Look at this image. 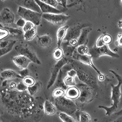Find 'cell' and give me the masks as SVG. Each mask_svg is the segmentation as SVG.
I'll use <instances>...</instances> for the list:
<instances>
[{"label": "cell", "mask_w": 122, "mask_h": 122, "mask_svg": "<svg viewBox=\"0 0 122 122\" xmlns=\"http://www.w3.org/2000/svg\"><path fill=\"white\" fill-rule=\"evenodd\" d=\"M79 87L80 89V95L78 98L81 103H86L90 102V99L93 100L91 95L93 89L85 84H80Z\"/></svg>", "instance_id": "obj_11"}, {"label": "cell", "mask_w": 122, "mask_h": 122, "mask_svg": "<svg viewBox=\"0 0 122 122\" xmlns=\"http://www.w3.org/2000/svg\"><path fill=\"white\" fill-rule=\"evenodd\" d=\"M64 82L66 86H73L76 85L74 78L70 77L69 76H66L64 79Z\"/></svg>", "instance_id": "obj_30"}, {"label": "cell", "mask_w": 122, "mask_h": 122, "mask_svg": "<svg viewBox=\"0 0 122 122\" xmlns=\"http://www.w3.org/2000/svg\"><path fill=\"white\" fill-rule=\"evenodd\" d=\"M10 43H9L8 41H1L0 44V48H3L6 47Z\"/></svg>", "instance_id": "obj_44"}, {"label": "cell", "mask_w": 122, "mask_h": 122, "mask_svg": "<svg viewBox=\"0 0 122 122\" xmlns=\"http://www.w3.org/2000/svg\"><path fill=\"white\" fill-rule=\"evenodd\" d=\"M118 26H119L120 28L122 29V20H121V21H119L118 22Z\"/></svg>", "instance_id": "obj_47"}, {"label": "cell", "mask_w": 122, "mask_h": 122, "mask_svg": "<svg viewBox=\"0 0 122 122\" xmlns=\"http://www.w3.org/2000/svg\"><path fill=\"white\" fill-rule=\"evenodd\" d=\"M89 54L92 56V59L96 60L102 56H109L114 58H119L120 56L118 54L112 51L109 48L108 45H105L101 47H97L94 46L89 49Z\"/></svg>", "instance_id": "obj_6"}, {"label": "cell", "mask_w": 122, "mask_h": 122, "mask_svg": "<svg viewBox=\"0 0 122 122\" xmlns=\"http://www.w3.org/2000/svg\"><path fill=\"white\" fill-rule=\"evenodd\" d=\"M42 83L40 81H38L33 85L28 86L27 90L29 91L30 95L33 96L39 92V91L42 88Z\"/></svg>", "instance_id": "obj_23"}, {"label": "cell", "mask_w": 122, "mask_h": 122, "mask_svg": "<svg viewBox=\"0 0 122 122\" xmlns=\"http://www.w3.org/2000/svg\"><path fill=\"white\" fill-rule=\"evenodd\" d=\"M98 79L100 81H101V82H103V81H104L106 79V77L104 74H101L100 75H99Z\"/></svg>", "instance_id": "obj_45"}, {"label": "cell", "mask_w": 122, "mask_h": 122, "mask_svg": "<svg viewBox=\"0 0 122 122\" xmlns=\"http://www.w3.org/2000/svg\"><path fill=\"white\" fill-rule=\"evenodd\" d=\"M65 94V90L64 89L61 88H57L53 92V97L55 98L60 97L64 96Z\"/></svg>", "instance_id": "obj_32"}, {"label": "cell", "mask_w": 122, "mask_h": 122, "mask_svg": "<svg viewBox=\"0 0 122 122\" xmlns=\"http://www.w3.org/2000/svg\"><path fill=\"white\" fill-rule=\"evenodd\" d=\"M15 49L19 55L27 57L32 62L37 65L41 64V62L37 57L34 50L28 45L22 44L17 45L15 46Z\"/></svg>", "instance_id": "obj_7"}, {"label": "cell", "mask_w": 122, "mask_h": 122, "mask_svg": "<svg viewBox=\"0 0 122 122\" xmlns=\"http://www.w3.org/2000/svg\"><path fill=\"white\" fill-rule=\"evenodd\" d=\"M80 95V91L76 87L73 86L68 88L65 94V97L70 100H74L78 98Z\"/></svg>", "instance_id": "obj_17"}, {"label": "cell", "mask_w": 122, "mask_h": 122, "mask_svg": "<svg viewBox=\"0 0 122 122\" xmlns=\"http://www.w3.org/2000/svg\"><path fill=\"white\" fill-rule=\"evenodd\" d=\"M35 1L41 9L43 13L61 14L62 13V11L56 9V7L52 5L45 3L40 0H35Z\"/></svg>", "instance_id": "obj_14"}, {"label": "cell", "mask_w": 122, "mask_h": 122, "mask_svg": "<svg viewBox=\"0 0 122 122\" xmlns=\"http://www.w3.org/2000/svg\"><path fill=\"white\" fill-rule=\"evenodd\" d=\"M72 58L74 60H78L81 63L87 65L89 66H90L91 67L93 68V69L95 71L98 75L102 74L101 72L93 64L92 60V57L89 54L86 55H81L77 52V51L75 49Z\"/></svg>", "instance_id": "obj_9"}, {"label": "cell", "mask_w": 122, "mask_h": 122, "mask_svg": "<svg viewBox=\"0 0 122 122\" xmlns=\"http://www.w3.org/2000/svg\"><path fill=\"white\" fill-rule=\"evenodd\" d=\"M73 67L77 71V75L79 79L82 82L90 86L93 90L98 88V86L97 82V79L95 76L89 71L84 69L83 67L74 66H73Z\"/></svg>", "instance_id": "obj_2"}, {"label": "cell", "mask_w": 122, "mask_h": 122, "mask_svg": "<svg viewBox=\"0 0 122 122\" xmlns=\"http://www.w3.org/2000/svg\"><path fill=\"white\" fill-rule=\"evenodd\" d=\"M84 27H85L84 25H77L70 28H68L66 35L64 40L66 41V43H68L71 40H78L82 30Z\"/></svg>", "instance_id": "obj_10"}, {"label": "cell", "mask_w": 122, "mask_h": 122, "mask_svg": "<svg viewBox=\"0 0 122 122\" xmlns=\"http://www.w3.org/2000/svg\"><path fill=\"white\" fill-rule=\"evenodd\" d=\"M55 103L58 109L69 115L74 113L77 109L73 102L64 96L55 98Z\"/></svg>", "instance_id": "obj_3"}, {"label": "cell", "mask_w": 122, "mask_h": 122, "mask_svg": "<svg viewBox=\"0 0 122 122\" xmlns=\"http://www.w3.org/2000/svg\"><path fill=\"white\" fill-rule=\"evenodd\" d=\"M8 35L9 31L7 30V29H3L1 28V29H0V39H1V40L7 37Z\"/></svg>", "instance_id": "obj_36"}, {"label": "cell", "mask_w": 122, "mask_h": 122, "mask_svg": "<svg viewBox=\"0 0 122 122\" xmlns=\"http://www.w3.org/2000/svg\"><path fill=\"white\" fill-rule=\"evenodd\" d=\"M103 40L106 45H109L112 42V37L108 34H103Z\"/></svg>", "instance_id": "obj_39"}, {"label": "cell", "mask_w": 122, "mask_h": 122, "mask_svg": "<svg viewBox=\"0 0 122 122\" xmlns=\"http://www.w3.org/2000/svg\"><path fill=\"white\" fill-rule=\"evenodd\" d=\"M62 74H63V71H62V69H61L60 70V72L56 79V82L55 83V86L58 88H61L64 89V90H66V89L67 86L65 85L64 82V80L63 81Z\"/></svg>", "instance_id": "obj_24"}, {"label": "cell", "mask_w": 122, "mask_h": 122, "mask_svg": "<svg viewBox=\"0 0 122 122\" xmlns=\"http://www.w3.org/2000/svg\"><path fill=\"white\" fill-rule=\"evenodd\" d=\"M69 28L68 25H66L63 26L59 29L57 31V37L58 40V47H60L61 44L62 43V41L64 40L65 38L66 37L67 33V30Z\"/></svg>", "instance_id": "obj_18"}, {"label": "cell", "mask_w": 122, "mask_h": 122, "mask_svg": "<svg viewBox=\"0 0 122 122\" xmlns=\"http://www.w3.org/2000/svg\"><path fill=\"white\" fill-rule=\"evenodd\" d=\"M16 89L19 91L22 92V91H25L27 90L28 89V86L24 82H20L17 85Z\"/></svg>", "instance_id": "obj_35"}, {"label": "cell", "mask_w": 122, "mask_h": 122, "mask_svg": "<svg viewBox=\"0 0 122 122\" xmlns=\"http://www.w3.org/2000/svg\"><path fill=\"white\" fill-rule=\"evenodd\" d=\"M44 110L46 114L52 115L57 111L56 107L54 105L48 101H46L44 104Z\"/></svg>", "instance_id": "obj_22"}, {"label": "cell", "mask_w": 122, "mask_h": 122, "mask_svg": "<svg viewBox=\"0 0 122 122\" xmlns=\"http://www.w3.org/2000/svg\"><path fill=\"white\" fill-rule=\"evenodd\" d=\"M121 5H122V0H121Z\"/></svg>", "instance_id": "obj_50"}, {"label": "cell", "mask_w": 122, "mask_h": 122, "mask_svg": "<svg viewBox=\"0 0 122 122\" xmlns=\"http://www.w3.org/2000/svg\"><path fill=\"white\" fill-rule=\"evenodd\" d=\"M115 114L116 115H118V116H122V109L120 111L118 112L115 113Z\"/></svg>", "instance_id": "obj_48"}, {"label": "cell", "mask_w": 122, "mask_h": 122, "mask_svg": "<svg viewBox=\"0 0 122 122\" xmlns=\"http://www.w3.org/2000/svg\"><path fill=\"white\" fill-rule=\"evenodd\" d=\"M12 60L15 65L21 69L26 68L29 64L32 62L27 57L22 55H19L13 57Z\"/></svg>", "instance_id": "obj_15"}, {"label": "cell", "mask_w": 122, "mask_h": 122, "mask_svg": "<svg viewBox=\"0 0 122 122\" xmlns=\"http://www.w3.org/2000/svg\"><path fill=\"white\" fill-rule=\"evenodd\" d=\"M16 84H15V83H11V84H10V86H9V87L11 89H14V88H15V87H16Z\"/></svg>", "instance_id": "obj_46"}, {"label": "cell", "mask_w": 122, "mask_h": 122, "mask_svg": "<svg viewBox=\"0 0 122 122\" xmlns=\"http://www.w3.org/2000/svg\"><path fill=\"white\" fill-rule=\"evenodd\" d=\"M62 46L64 54V57L67 58H71L76 47L70 46L67 43L63 44Z\"/></svg>", "instance_id": "obj_21"}, {"label": "cell", "mask_w": 122, "mask_h": 122, "mask_svg": "<svg viewBox=\"0 0 122 122\" xmlns=\"http://www.w3.org/2000/svg\"><path fill=\"white\" fill-rule=\"evenodd\" d=\"M6 83H7V81L6 80L4 81V82L3 83V85H2L3 86H4V87L5 86H6Z\"/></svg>", "instance_id": "obj_49"}, {"label": "cell", "mask_w": 122, "mask_h": 122, "mask_svg": "<svg viewBox=\"0 0 122 122\" xmlns=\"http://www.w3.org/2000/svg\"><path fill=\"white\" fill-rule=\"evenodd\" d=\"M40 1L52 5L55 7H56L58 5V2L57 0H40Z\"/></svg>", "instance_id": "obj_37"}, {"label": "cell", "mask_w": 122, "mask_h": 122, "mask_svg": "<svg viewBox=\"0 0 122 122\" xmlns=\"http://www.w3.org/2000/svg\"><path fill=\"white\" fill-rule=\"evenodd\" d=\"M38 43L41 47L48 48L51 46L52 40L49 36L44 35L38 37Z\"/></svg>", "instance_id": "obj_20"}, {"label": "cell", "mask_w": 122, "mask_h": 122, "mask_svg": "<svg viewBox=\"0 0 122 122\" xmlns=\"http://www.w3.org/2000/svg\"><path fill=\"white\" fill-rule=\"evenodd\" d=\"M57 1H59V0H57Z\"/></svg>", "instance_id": "obj_52"}, {"label": "cell", "mask_w": 122, "mask_h": 122, "mask_svg": "<svg viewBox=\"0 0 122 122\" xmlns=\"http://www.w3.org/2000/svg\"><path fill=\"white\" fill-rule=\"evenodd\" d=\"M73 61V60L71 58H67L64 57L62 59L58 61V62L52 67L50 69L51 75V78L48 83L47 89H49L54 85L61 68L66 65L70 64L72 63Z\"/></svg>", "instance_id": "obj_5"}, {"label": "cell", "mask_w": 122, "mask_h": 122, "mask_svg": "<svg viewBox=\"0 0 122 122\" xmlns=\"http://www.w3.org/2000/svg\"><path fill=\"white\" fill-rule=\"evenodd\" d=\"M37 35V30L34 27L31 30L25 32L24 34L25 39L27 41H30L33 40Z\"/></svg>", "instance_id": "obj_25"}, {"label": "cell", "mask_w": 122, "mask_h": 122, "mask_svg": "<svg viewBox=\"0 0 122 122\" xmlns=\"http://www.w3.org/2000/svg\"><path fill=\"white\" fill-rule=\"evenodd\" d=\"M64 56V54L62 48L58 47L54 50L53 52V57L55 60L59 61L62 59Z\"/></svg>", "instance_id": "obj_26"}, {"label": "cell", "mask_w": 122, "mask_h": 122, "mask_svg": "<svg viewBox=\"0 0 122 122\" xmlns=\"http://www.w3.org/2000/svg\"><path fill=\"white\" fill-rule=\"evenodd\" d=\"M42 17L51 24L60 25L66 23L70 17L63 14L43 13Z\"/></svg>", "instance_id": "obj_8"}, {"label": "cell", "mask_w": 122, "mask_h": 122, "mask_svg": "<svg viewBox=\"0 0 122 122\" xmlns=\"http://www.w3.org/2000/svg\"><path fill=\"white\" fill-rule=\"evenodd\" d=\"M116 45L120 47H122V34L119 33L118 35V39L116 42Z\"/></svg>", "instance_id": "obj_41"}, {"label": "cell", "mask_w": 122, "mask_h": 122, "mask_svg": "<svg viewBox=\"0 0 122 122\" xmlns=\"http://www.w3.org/2000/svg\"><path fill=\"white\" fill-rule=\"evenodd\" d=\"M15 20V15L7 8H4L1 12L0 21L1 23L7 25L13 23Z\"/></svg>", "instance_id": "obj_13"}, {"label": "cell", "mask_w": 122, "mask_h": 122, "mask_svg": "<svg viewBox=\"0 0 122 122\" xmlns=\"http://www.w3.org/2000/svg\"><path fill=\"white\" fill-rule=\"evenodd\" d=\"M1 1H5V0H1Z\"/></svg>", "instance_id": "obj_51"}, {"label": "cell", "mask_w": 122, "mask_h": 122, "mask_svg": "<svg viewBox=\"0 0 122 122\" xmlns=\"http://www.w3.org/2000/svg\"><path fill=\"white\" fill-rule=\"evenodd\" d=\"M35 25L33 23L29 21H26L25 25L23 27V31L25 32H26L34 28L35 27Z\"/></svg>", "instance_id": "obj_34"}, {"label": "cell", "mask_w": 122, "mask_h": 122, "mask_svg": "<svg viewBox=\"0 0 122 122\" xmlns=\"http://www.w3.org/2000/svg\"><path fill=\"white\" fill-rule=\"evenodd\" d=\"M91 121L90 116L85 112H82L80 114V122H89Z\"/></svg>", "instance_id": "obj_31"}, {"label": "cell", "mask_w": 122, "mask_h": 122, "mask_svg": "<svg viewBox=\"0 0 122 122\" xmlns=\"http://www.w3.org/2000/svg\"><path fill=\"white\" fill-rule=\"evenodd\" d=\"M59 117L64 122H74L75 120L70 115L67 114L65 112H61L59 114Z\"/></svg>", "instance_id": "obj_29"}, {"label": "cell", "mask_w": 122, "mask_h": 122, "mask_svg": "<svg viewBox=\"0 0 122 122\" xmlns=\"http://www.w3.org/2000/svg\"><path fill=\"white\" fill-rule=\"evenodd\" d=\"M23 82L28 87L33 85L35 83V80L31 77H25L23 79Z\"/></svg>", "instance_id": "obj_33"}, {"label": "cell", "mask_w": 122, "mask_h": 122, "mask_svg": "<svg viewBox=\"0 0 122 122\" xmlns=\"http://www.w3.org/2000/svg\"><path fill=\"white\" fill-rule=\"evenodd\" d=\"M19 73L21 76H22L24 78L25 77H27L29 73V70L26 68L25 69H22V70H20L19 71Z\"/></svg>", "instance_id": "obj_40"}, {"label": "cell", "mask_w": 122, "mask_h": 122, "mask_svg": "<svg viewBox=\"0 0 122 122\" xmlns=\"http://www.w3.org/2000/svg\"><path fill=\"white\" fill-rule=\"evenodd\" d=\"M91 27H84L83 28L81 35L78 39V46L81 45H86L88 42L87 36L89 33L91 31Z\"/></svg>", "instance_id": "obj_16"}, {"label": "cell", "mask_w": 122, "mask_h": 122, "mask_svg": "<svg viewBox=\"0 0 122 122\" xmlns=\"http://www.w3.org/2000/svg\"><path fill=\"white\" fill-rule=\"evenodd\" d=\"M25 19H24L23 18H21L19 20H18V21L16 23V25L19 26V27H24V25L25 24Z\"/></svg>", "instance_id": "obj_43"}, {"label": "cell", "mask_w": 122, "mask_h": 122, "mask_svg": "<svg viewBox=\"0 0 122 122\" xmlns=\"http://www.w3.org/2000/svg\"><path fill=\"white\" fill-rule=\"evenodd\" d=\"M1 77L4 79L8 80L14 78H20L24 79V78L20 75L19 73H17L13 70H6L3 71L1 73Z\"/></svg>", "instance_id": "obj_19"}, {"label": "cell", "mask_w": 122, "mask_h": 122, "mask_svg": "<svg viewBox=\"0 0 122 122\" xmlns=\"http://www.w3.org/2000/svg\"><path fill=\"white\" fill-rule=\"evenodd\" d=\"M14 1L19 6H22L40 13H43L41 9L35 0H14Z\"/></svg>", "instance_id": "obj_12"}, {"label": "cell", "mask_w": 122, "mask_h": 122, "mask_svg": "<svg viewBox=\"0 0 122 122\" xmlns=\"http://www.w3.org/2000/svg\"><path fill=\"white\" fill-rule=\"evenodd\" d=\"M17 13L26 21L31 22L35 25H38L40 24L43 14L42 13L37 12L22 6L19 7Z\"/></svg>", "instance_id": "obj_4"}, {"label": "cell", "mask_w": 122, "mask_h": 122, "mask_svg": "<svg viewBox=\"0 0 122 122\" xmlns=\"http://www.w3.org/2000/svg\"><path fill=\"white\" fill-rule=\"evenodd\" d=\"M76 50L81 55H86L89 54V49L86 45H81L77 46Z\"/></svg>", "instance_id": "obj_28"}, {"label": "cell", "mask_w": 122, "mask_h": 122, "mask_svg": "<svg viewBox=\"0 0 122 122\" xmlns=\"http://www.w3.org/2000/svg\"><path fill=\"white\" fill-rule=\"evenodd\" d=\"M109 72L112 73L117 78L118 81V84L116 86L111 84L112 87V94L111 100L113 101V104L110 107H107L104 106H99L98 108H103L106 111V115L107 116H110L116 111L118 108L122 93L121 91V86L122 85V77L114 71L113 70H109Z\"/></svg>", "instance_id": "obj_1"}, {"label": "cell", "mask_w": 122, "mask_h": 122, "mask_svg": "<svg viewBox=\"0 0 122 122\" xmlns=\"http://www.w3.org/2000/svg\"><path fill=\"white\" fill-rule=\"evenodd\" d=\"M16 42L15 41H13L10 43L6 47L3 48H0V56H1V57L8 53L10 51H11Z\"/></svg>", "instance_id": "obj_27"}, {"label": "cell", "mask_w": 122, "mask_h": 122, "mask_svg": "<svg viewBox=\"0 0 122 122\" xmlns=\"http://www.w3.org/2000/svg\"><path fill=\"white\" fill-rule=\"evenodd\" d=\"M77 71L75 69H71L70 70H69L67 72V76H69L70 77H71L72 78H74L77 75Z\"/></svg>", "instance_id": "obj_42"}, {"label": "cell", "mask_w": 122, "mask_h": 122, "mask_svg": "<svg viewBox=\"0 0 122 122\" xmlns=\"http://www.w3.org/2000/svg\"><path fill=\"white\" fill-rule=\"evenodd\" d=\"M106 44H105V43L104 41V40H103V35H101L97 40L95 46L97 47H101L102 46H104Z\"/></svg>", "instance_id": "obj_38"}]
</instances>
